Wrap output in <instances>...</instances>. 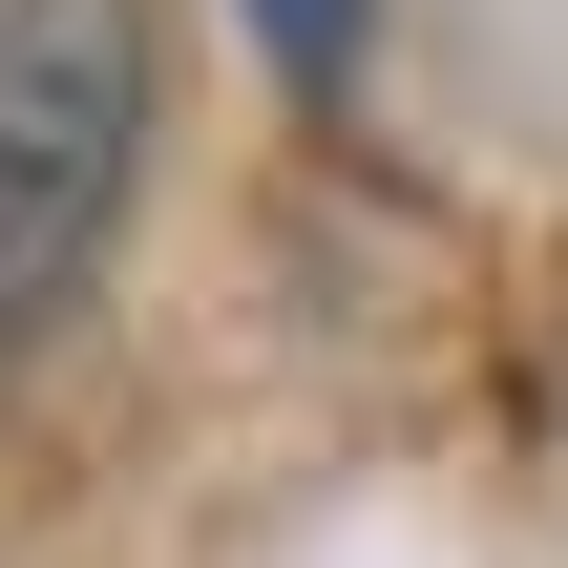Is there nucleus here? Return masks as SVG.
Masks as SVG:
<instances>
[{"instance_id": "nucleus-3", "label": "nucleus", "mask_w": 568, "mask_h": 568, "mask_svg": "<svg viewBox=\"0 0 568 568\" xmlns=\"http://www.w3.org/2000/svg\"><path fill=\"white\" fill-rule=\"evenodd\" d=\"M548 400H568V337H548Z\"/></svg>"}, {"instance_id": "nucleus-2", "label": "nucleus", "mask_w": 568, "mask_h": 568, "mask_svg": "<svg viewBox=\"0 0 568 568\" xmlns=\"http://www.w3.org/2000/svg\"><path fill=\"white\" fill-rule=\"evenodd\" d=\"M253 42H274L295 84H337V63H358V0H253Z\"/></svg>"}, {"instance_id": "nucleus-1", "label": "nucleus", "mask_w": 568, "mask_h": 568, "mask_svg": "<svg viewBox=\"0 0 568 568\" xmlns=\"http://www.w3.org/2000/svg\"><path fill=\"white\" fill-rule=\"evenodd\" d=\"M148 105H169L148 0H0V358L84 295V253L148 169Z\"/></svg>"}]
</instances>
